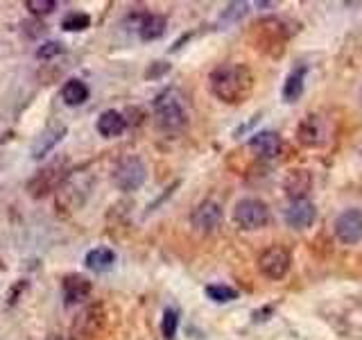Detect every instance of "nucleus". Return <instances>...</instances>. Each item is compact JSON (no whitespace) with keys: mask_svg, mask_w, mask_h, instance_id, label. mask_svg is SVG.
<instances>
[{"mask_svg":"<svg viewBox=\"0 0 362 340\" xmlns=\"http://www.w3.org/2000/svg\"><path fill=\"white\" fill-rule=\"evenodd\" d=\"M209 89L224 105H240L254 91V73L245 64H220L209 75Z\"/></svg>","mask_w":362,"mask_h":340,"instance_id":"obj_1","label":"nucleus"},{"mask_svg":"<svg viewBox=\"0 0 362 340\" xmlns=\"http://www.w3.org/2000/svg\"><path fill=\"white\" fill-rule=\"evenodd\" d=\"M154 123L165 134H179L188 125V113L175 89H165L154 100Z\"/></svg>","mask_w":362,"mask_h":340,"instance_id":"obj_2","label":"nucleus"},{"mask_svg":"<svg viewBox=\"0 0 362 340\" xmlns=\"http://www.w3.org/2000/svg\"><path fill=\"white\" fill-rule=\"evenodd\" d=\"M290 39V30L286 28V21L276 16L260 18L254 26V43L260 52H267L272 57H279L286 52V43Z\"/></svg>","mask_w":362,"mask_h":340,"instance_id":"obj_3","label":"nucleus"},{"mask_svg":"<svg viewBox=\"0 0 362 340\" xmlns=\"http://www.w3.org/2000/svg\"><path fill=\"white\" fill-rule=\"evenodd\" d=\"M147 179V168L139 157H122L120 162L113 166L111 181L113 186L122 193H134L139 191Z\"/></svg>","mask_w":362,"mask_h":340,"instance_id":"obj_4","label":"nucleus"},{"mask_svg":"<svg viewBox=\"0 0 362 340\" xmlns=\"http://www.w3.org/2000/svg\"><path fill=\"white\" fill-rule=\"evenodd\" d=\"M233 222L245 232H258L269 225V209L263 200L243 198L233 207Z\"/></svg>","mask_w":362,"mask_h":340,"instance_id":"obj_5","label":"nucleus"},{"mask_svg":"<svg viewBox=\"0 0 362 340\" xmlns=\"http://www.w3.org/2000/svg\"><path fill=\"white\" fill-rule=\"evenodd\" d=\"M66 177H68V162L64 157L54 159V162L41 168L39 173L28 181V191L32 198H43V196H48V193L59 188Z\"/></svg>","mask_w":362,"mask_h":340,"instance_id":"obj_6","label":"nucleus"},{"mask_svg":"<svg viewBox=\"0 0 362 340\" xmlns=\"http://www.w3.org/2000/svg\"><path fill=\"white\" fill-rule=\"evenodd\" d=\"M290 266H292V254H290V249L283 245H272L258 256L260 275H265L272 281H279L286 277L290 272Z\"/></svg>","mask_w":362,"mask_h":340,"instance_id":"obj_7","label":"nucleus"},{"mask_svg":"<svg viewBox=\"0 0 362 340\" xmlns=\"http://www.w3.org/2000/svg\"><path fill=\"white\" fill-rule=\"evenodd\" d=\"M102 324H105V309H102V304H88L73 320L71 334L75 340H88L100 332Z\"/></svg>","mask_w":362,"mask_h":340,"instance_id":"obj_8","label":"nucleus"},{"mask_svg":"<svg viewBox=\"0 0 362 340\" xmlns=\"http://www.w3.org/2000/svg\"><path fill=\"white\" fill-rule=\"evenodd\" d=\"M335 236L342 245H356L362 241V211L344 209L335 218Z\"/></svg>","mask_w":362,"mask_h":340,"instance_id":"obj_9","label":"nucleus"},{"mask_svg":"<svg viewBox=\"0 0 362 340\" xmlns=\"http://www.w3.org/2000/svg\"><path fill=\"white\" fill-rule=\"evenodd\" d=\"M190 225L192 230L199 234H211L222 225V207L213 200L199 202L190 213Z\"/></svg>","mask_w":362,"mask_h":340,"instance_id":"obj_10","label":"nucleus"},{"mask_svg":"<svg viewBox=\"0 0 362 340\" xmlns=\"http://www.w3.org/2000/svg\"><path fill=\"white\" fill-rule=\"evenodd\" d=\"M66 132H68V128H66L64 123H59V120H52V123L45 125V128L39 132L37 139H34L32 147H30L32 159H37V162H39V159H43L50 150H54V145L62 143Z\"/></svg>","mask_w":362,"mask_h":340,"instance_id":"obj_11","label":"nucleus"},{"mask_svg":"<svg viewBox=\"0 0 362 340\" xmlns=\"http://www.w3.org/2000/svg\"><path fill=\"white\" fill-rule=\"evenodd\" d=\"M283 193L290 198V202L297 200H308V193L313 188V175L305 168H292L283 177Z\"/></svg>","mask_w":362,"mask_h":340,"instance_id":"obj_12","label":"nucleus"},{"mask_svg":"<svg viewBox=\"0 0 362 340\" xmlns=\"http://www.w3.org/2000/svg\"><path fill=\"white\" fill-rule=\"evenodd\" d=\"M297 141L305 147H320L326 141V125L324 118L317 113H308L297 128Z\"/></svg>","mask_w":362,"mask_h":340,"instance_id":"obj_13","label":"nucleus"},{"mask_svg":"<svg viewBox=\"0 0 362 340\" xmlns=\"http://www.w3.org/2000/svg\"><path fill=\"white\" fill-rule=\"evenodd\" d=\"M62 293H64V304L66 306H77L84 300H88V295L93 293V283L84 275H66L62 281Z\"/></svg>","mask_w":362,"mask_h":340,"instance_id":"obj_14","label":"nucleus"},{"mask_svg":"<svg viewBox=\"0 0 362 340\" xmlns=\"http://www.w3.org/2000/svg\"><path fill=\"white\" fill-rule=\"evenodd\" d=\"M317 220V209L310 200H297V202H290V207L286 209V222L288 227L297 232H303L313 227Z\"/></svg>","mask_w":362,"mask_h":340,"instance_id":"obj_15","label":"nucleus"},{"mask_svg":"<svg viewBox=\"0 0 362 340\" xmlns=\"http://www.w3.org/2000/svg\"><path fill=\"white\" fill-rule=\"evenodd\" d=\"M283 141L276 132H258L249 139V150L260 159H274L281 154Z\"/></svg>","mask_w":362,"mask_h":340,"instance_id":"obj_16","label":"nucleus"},{"mask_svg":"<svg viewBox=\"0 0 362 340\" xmlns=\"http://www.w3.org/2000/svg\"><path fill=\"white\" fill-rule=\"evenodd\" d=\"M95 128H98L100 136H105V139H116V136H120L124 130H127V118L116 109H107L100 113Z\"/></svg>","mask_w":362,"mask_h":340,"instance_id":"obj_17","label":"nucleus"},{"mask_svg":"<svg viewBox=\"0 0 362 340\" xmlns=\"http://www.w3.org/2000/svg\"><path fill=\"white\" fill-rule=\"evenodd\" d=\"M116 252H113L111 247L107 245H100V247H93V249H88L86 256H84V266L88 270H93V272H107L113 268V264H116Z\"/></svg>","mask_w":362,"mask_h":340,"instance_id":"obj_18","label":"nucleus"},{"mask_svg":"<svg viewBox=\"0 0 362 340\" xmlns=\"http://www.w3.org/2000/svg\"><path fill=\"white\" fill-rule=\"evenodd\" d=\"M168 18L163 14H143L139 21V37L143 41H156L165 34Z\"/></svg>","mask_w":362,"mask_h":340,"instance_id":"obj_19","label":"nucleus"},{"mask_svg":"<svg viewBox=\"0 0 362 340\" xmlns=\"http://www.w3.org/2000/svg\"><path fill=\"white\" fill-rule=\"evenodd\" d=\"M88 96H90V91H88L84 79L71 77V79H66L64 86H62V100H64V105H68V107L84 105V102L88 100Z\"/></svg>","mask_w":362,"mask_h":340,"instance_id":"obj_20","label":"nucleus"},{"mask_svg":"<svg viewBox=\"0 0 362 340\" xmlns=\"http://www.w3.org/2000/svg\"><path fill=\"white\" fill-rule=\"evenodd\" d=\"M305 82V68H294V71L288 73L286 82H283V89H281V98L292 105V102H297L303 94V84Z\"/></svg>","mask_w":362,"mask_h":340,"instance_id":"obj_21","label":"nucleus"},{"mask_svg":"<svg viewBox=\"0 0 362 340\" xmlns=\"http://www.w3.org/2000/svg\"><path fill=\"white\" fill-rule=\"evenodd\" d=\"M204 293H206L209 300L218 302V304H226V302L238 300V290L226 286V283H209V286L204 288Z\"/></svg>","mask_w":362,"mask_h":340,"instance_id":"obj_22","label":"nucleus"},{"mask_svg":"<svg viewBox=\"0 0 362 340\" xmlns=\"http://www.w3.org/2000/svg\"><path fill=\"white\" fill-rule=\"evenodd\" d=\"M62 28L66 32H84L90 28V16L86 14V11H71V14L64 16Z\"/></svg>","mask_w":362,"mask_h":340,"instance_id":"obj_23","label":"nucleus"},{"mask_svg":"<svg viewBox=\"0 0 362 340\" xmlns=\"http://www.w3.org/2000/svg\"><path fill=\"white\" fill-rule=\"evenodd\" d=\"M177 329H179V313L175 309H165L163 311V320H161V334L165 340H175L177 338Z\"/></svg>","mask_w":362,"mask_h":340,"instance_id":"obj_24","label":"nucleus"},{"mask_svg":"<svg viewBox=\"0 0 362 340\" xmlns=\"http://www.w3.org/2000/svg\"><path fill=\"white\" fill-rule=\"evenodd\" d=\"M25 7L34 16H48L57 9V3L54 0H25Z\"/></svg>","mask_w":362,"mask_h":340,"instance_id":"obj_25","label":"nucleus"},{"mask_svg":"<svg viewBox=\"0 0 362 340\" xmlns=\"http://www.w3.org/2000/svg\"><path fill=\"white\" fill-rule=\"evenodd\" d=\"M64 52V45L59 41H45L41 43V48H37V60L48 62L52 57H59Z\"/></svg>","mask_w":362,"mask_h":340,"instance_id":"obj_26","label":"nucleus"},{"mask_svg":"<svg viewBox=\"0 0 362 340\" xmlns=\"http://www.w3.org/2000/svg\"><path fill=\"white\" fill-rule=\"evenodd\" d=\"M25 288H28V283H25V281H18L16 286L9 290V295H7V300H9V306L18 302V295H21L23 290H25Z\"/></svg>","mask_w":362,"mask_h":340,"instance_id":"obj_27","label":"nucleus"}]
</instances>
